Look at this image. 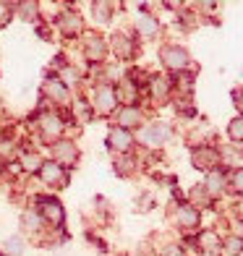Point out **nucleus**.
Masks as SVG:
<instances>
[{"label": "nucleus", "instance_id": "obj_1", "mask_svg": "<svg viewBox=\"0 0 243 256\" xmlns=\"http://www.w3.org/2000/svg\"><path fill=\"white\" fill-rule=\"evenodd\" d=\"M168 136H170V128L165 123H152L142 131V142L146 146H162L168 142Z\"/></svg>", "mask_w": 243, "mask_h": 256}, {"label": "nucleus", "instance_id": "obj_2", "mask_svg": "<svg viewBox=\"0 0 243 256\" xmlns=\"http://www.w3.org/2000/svg\"><path fill=\"white\" fill-rule=\"evenodd\" d=\"M162 63H165L168 68H186L188 66V52L183 48H165L162 50Z\"/></svg>", "mask_w": 243, "mask_h": 256}, {"label": "nucleus", "instance_id": "obj_3", "mask_svg": "<svg viewBox=\"0 0 243 256\" xmlns=\"http://www.w3.org/2000/svg\"><path fill=\"white\" fill-rule=\"evenodd\" d=\"M40 212H42V217L48 220L50 225H60L63 222V206L58 204L55 199H40Z\"/></svg>", "mask_w": 243, "mask_h": 256}, {"label": "nucleus", "instance_id": "obj_4", "mask_svg": "<svg viewBox=\"0 0 243 256\" xmlns=\"http://www.w3.org/2000/svg\"><path fill=\"white\" fill-rule=\"evenodd\" d=\"M40 176L44 183H50V186H58V183H66V172L63 168L58 165V162L48 160V162H42V168H40Z\"/></svg>", "mask_w": 243, "mask_h": 256}, {"label": "nucleus", "instance_id": "obj_5", "mask_svg": "<svg viewBox=\"0 0 243 256\" xmlns=\"http://www.w3.org/2000/svg\"><path fill=\"white\" fill-rule=\"evenodd\" d=\"M52 149H55V157L60 160L63 165H74V162L78 160V149H76L74 142H68V138H60Z\"/></svg>", "mask_w": 243, "mask_h": 256}, {"label": "nucleus", "instance_id": "obj_6", "mask_svg": "<svg viewBox=\"0 0 243 256\" xmlns=\"http://www.w3.org/2000/svg\"><path fill=\"white\" fill-rule=\"evenodd\" d=\"M108 144L112 146V149H118V152H126V149H131V144H134V138H131V134L126 131V128H112V131L108 134Z\"/></svg>", "mask_w": 243, "mask_h": 256}, {"label": "nucleus", "instance_id": "obj_7", "mask_svg": "<svg viewBox=\"0 0 243 256\" xmlns=\"http://www.w3.org/2000/svg\"><path fill=\"white\" fill-rule=\"evenodd\" d=\"M94 104H97V110L110 112L112 104H115V92H112L110 86H97V92H94Z\"/></svg>", "mask_w": 243, "mask_h": 256}, {"label": "nucleus", "instance_id": "obj_8", "mask_svg": "<svg viewBox=\"0 0 243 256\" xmlns=\"http://www.w3.org/2000/svg\"><path fill=\"white\" fill-rule=\"evenodd\" d=\"M44 94L52 97L55 102H66V97H68V89H66L63 81H58L55 76H50L48 81H44Z\"/></svg>", "mask_w": 243, "mask_h": 256}, {"label": "nucleus", "instance_id": "obj_9", "mask_svg": "<svg viewBox=\"0 0 243 256\" xmlns=\"http://www.w3.org/2000/svg\"><path fill=\"white\" fill-rule=\"evenodd\" d=\"M60 128H63V123H60V118H58V115H44V118L40 120V131H42L44 138L60 136Z\"/></svg>", "mask_w": 243, "mask_h": 256}, {"label": "nucleus", "instance_id": "obj_10", "mask_svg": "<svg viewBox=\"0 0 243 256\" xmlns=\"http://www.w3.org/2000/svg\"><path fill=\"white\" fill-rule=\"evenodd\" d=\"M214 162H217V152L210 149V146H202V149H196V152H194V165L196 168L206 170V168H212Z\"/></svg>", "mask_w": 243, "mask_h": 256}, {"label": "nucleus", "instance_id": "obj_11", "mask_svg": "<svg viewBox=\"0 0 243 256\" xmlns=\"http://www.w3.org/2000/svg\"><path fill=\"white\" fill-rule=\"evenodd\" d=\"M178 222H180L183 228H194L196 222H199V212H196L194 206H186V204H183V206L178 209Z\"/></svg>", "mask_w": 243, "mask_h": 256}, {"label": "nucleus", "instance_id": "obj_12", "mask_svg": "<svg viewBox=\"0 0 243 256\" xmlns=\"http://www.w3.org/2000/svg\"><path fill=\"white\" fill-rule=\"evenodd\" d=\"M136 26H138V32H142V34H146V37H154V34H157V21L149 16V14H138Z\"/></svg>", "mask_w": 243, "mask_h": 256}, {"label": "nucleus", "instance_id": "obj_13", "mask_svg": "<svg viewBox=\"0 0 243 256\" xmlns=\"http://www.w3.org/2000/svg\"><path fill=\"white\" fill-rule=\"evenodd\" d=\"M60 29H63L66 34H76V32L81 29L78 16H76V14H71V10H66V14L60 16Z\"/></svg>", "mask_w": 243, "mask_h": 256}, {"label": "nucleus", "instance_id": "obj_14", "mask_svg": "<svg viewBox=\"0 0 243 256\" xmlns=\"http://www.w3.org/2000/svg\"><path fill=\"white\" fill-rule=\"evenodd\" d=\"M199 246L206 254H217L220 251V238L214 236V232H202V236H199Z\"/></svg>", "mask_w": 243, "mask_h": 256}, {"label": "nucleus", "instance_id": "obj_15", "mask_svg": "<svg viewBox=\"0 0 243 256\" xmlns=\"http://www.w3.org/2000/svg\"><path fill=\"white\" fill-rule=\"evenodd\" d=\"M86 55L92 58V60H100V58L105 55V42H102L100 37H89V42H86Z\"/></svg>", "mask_w": 243, "mask_h": 256}, {"label": "nucleus", "instance_id": "obj_16", "mask_svg": "<svg viewBox=\"0 0 243 256\" xmlns=\"http://www.w3.org/2000/svg\"><path fill=\"white\" fill-rule=\"evenodd\" d=\"M115 52H118L120 58H131L134 44H131V40L126 37V34H115Z\"/></svg>", "mask_w": 243, "mask_h": 256}, {"label": "nucleus", "instance_id": "obj_17", "mask_svg": "<svg viewBox=\"0 0 243 256\" xmlns=\"http://www.w3.org/2000/svg\"><path fill=\"white\" fill-rule=\"evenodd\" d=\"M138 118H142V112H138L136 108H126L120 112V128H128V126H136Z\"/></svg>", "mask_w": 243, "mask_h": 256}, {"label": "nucleus", "instance_id": "obj_18", "mask_svg": "<svg viewBox=\"0 0 243 256\" xmlns=\"http://www.w3.org/2000/svg\"><path fill=\"white\" fill-rule=\"evenodd\" d=\"M222 186H225L222 172H210V178H206V191H210V194H220V191H222Z\"/></svg>", "mask_w": 243, "mask_h": 256}, {"label": "nucleus", "instance_id": "obj_19", "mask_svg": "<svg viewBox=\"0 0 243 256\" xmlns=\"http://www.w3.org/2000/svg\"><path fill=\"white\" fill-rule=\"evenodd\" d=\"M118 94H120L118 100H126V102H134V100H136V86L131 84L128 78H126L123 84H120V89H118Z\"/></svg>", "mask_w": 243, "mask_h": 256}, {"label": "nucleus", "instance_id": "obj_20", "mask_svg": "<svg viewBox=\"0 0 243 256\" xmlns=\"http://www.w3.org/2000/svg\"><path fill=\"white\" fill-rule=\"evenodd\" d=\"M6 251H8L10 256L24 254V240H21V238H8V240H6Z\"/></svg>", "mask_w": 243, "mask_h": 256}, {"label": "nucleus", "instance_id": "obj_21", "mask_svg": "<svg viewBox=\"0 0 243 256\" xmlns=\"http://www.w3.org/2000/svg\"><path fill=\"white\" fill-rule=\"evenodd\" d=\"M230 138H233V142H243V118H236L233 123H230Z\"/></svg>", "mask_w": 243, "mask_h": 256}, {"label": "nucleus", "instance_id": "obj_22", "mask_svg": "<svg viewBox=\"0 0 243 256\" xmlns=\"http://www.w3.org/2000/svg\"><path fill=\"white\" fill-rule=\"evenodd\" d=\"M24 168H26V170H40V168H42V157L34 154V152L24 154Z\"/></svg>", "mask_w": 243, "mask_h": 256}, {"label": "nucleus", "instance_id": "obj_23", "mask_svg": "<svg viewBox=\"0 0 243 256\" xmlns=\"http://www.w3.org/2000/svg\"><path fill=\"white\" fill-rule=\"evenodd\" d=\"M168 86H170V84H168V78H162V76H160V78H154V81H152L154 97H165V94H168Z\"/></svg>", "mask_w": 243, "mask_h": 256}, {"label": "nucleus", "instance_id": "obj_24", "mask_svg": "<svg viewBox=\"0 0 243 256\" xmlns=\"http://www.w3.org/2000/svg\"><path fill=\"white\" fill-rule=\"evenodd\" d=\"M18 10H21L24 18H34V14H37V3H21Z\"/></svg>", "mask_w": 243, "mask_h": 256}, {"label": "nucleus", "instance_id": "obj_25", "mask_svg": "<svg viewBox=\"0 0 243 256\" xmlns=\"http://www.w3.org/2000/svg\"><path fill=\"white\" fill-rule=\"evenodd\" d=\"M94 10H97V21H102V24H108V21H110V14H108V10H110V8L97 3V6H94Z\"/></svg>", "mask_w": 243, "mask_h": 256}, {"label": "nucleus", "instance_id": "obj_26", "mask_svg": "<svg viewBox=\"0 0 243 256\" xmlns=\"http://www.w3.org/2000/svg\"><path fill=\"white\" fill-rule=\"evenodd\" d=\"M228 251L230 254H240L243 251V238H230L228 240Z\"/></svg>", "mask_w": 243, "mask_h": 256}, {"label": "nucleus", "instance_id": "obj_27", "mask_svg": "<svg viewBox=\"0 0 243 256\" xmlns=\"http://www.w3.org/2000/svg\"><path fill=\"white\" fill-rule=\"evenodd\" d=\"M233 188H236L238 194H243V170H236V172H233Z\"/></svg>", "mask_w": 243, "mask_h": 256}, {"label": "nucleus", "instance_id": "obj_28", "mask_svg": "<svg viewBox=\"0 0 243 256\" xmlns=\"http://www.w3.org/2000/svg\"><path fill=\"white\" fill-rule=\"evenodd\" d=\"M165 256H183V251L178 246H170V248H165Z\"/></svg>", "mask_w": 243, "mask_h": 256}, {"label": "nucleus", "instance_id": "obj_29", "mask_svg": "<svg viewBox=\"0 0 243 256\" xmlns=\"http://www.w3.org/2000/svg\"><path fill=\"white\" fill-rule=\"evenodd\" d=\"M26 228H37V214H26Z\"/></svg>", "mask_w": 243, "mask_h": 256}, {"label": "nucleus", "instance_id": "obj_30", "mask_svg": "<svg viewBox=\"0 0 243 256\" xmlns=\"http://www.w3.org/2000/svg\"><path fill=\"white\" fill-rule=\"evenodd\" d=\"M238 104H240V108H243V92H238V100H236Z\"/></svg>", "mask_w": 243, "mask_h": 256}]
</instances>
